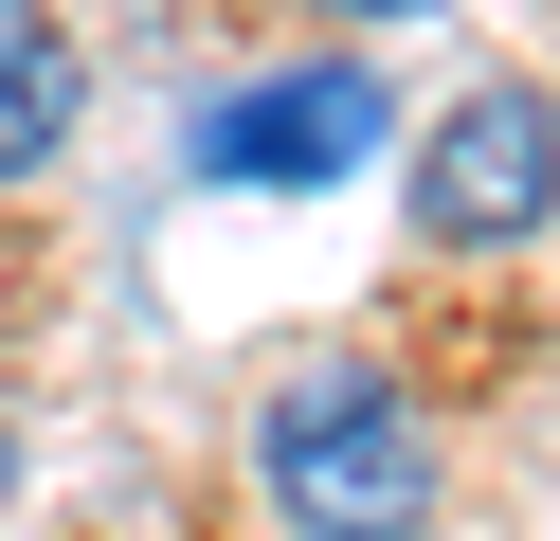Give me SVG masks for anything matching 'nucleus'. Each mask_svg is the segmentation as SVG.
Returning <instances> with one entry per match:
<instances>
[{
    "instance_id": "obj_1",
    "label": "nucleus",
    "mask_w": 560,
    "mask_h": 541,
    "mask_svg": "<svg viewBox=\"0 0 560 541\" xmlns=\"http://www.w3.org/2000/svg\"><path fill=\"white\" fill-rule=\"evenodd\" d=\"M254 487L290 541H416L434 524V433L380 361H290L254 397Z\"/></svg>"
},
{
    "instance_id": "obj_2",
    "label": "nucleus",
    "mask_w": 560,
    "mask_h": 541,
    "mask_svg": "<svg viewBox=\"0 0 560 541\" xmlns=\"http://www.w3.org/2000/svg\"><path fill=\"white\" fill-rule=\"evenodd\" d=\"M380 72L362 55H307V72H254V91H218L199 108V180H254V199H307V180H343V163H380Z\"/></svg>"
},
{
    "instance_id": "obj_3",
    "label": "nucleus",
    "mask_w": 560,
    "mask_h": 541,
    "mask_svg": "<svg viewBox=\"0 0 560 541\" xmlns=\"http://www.w3.org/2000/svg\"><path fill=\"white\" fill-rule=\"evenodd\" d=\"M560 216V108L542 91H470L434 127V163H416V235L434 252H506Z\"/></svg>"
},
{
    "instance_id": "obj_4",
    "label": "nucleus",
    "mask_w": 560,
    "mask_h": 541,
    "mask_svg": "<svg viewBox=\"0 0 560 541\" xmlns=\"http://www.w3.org/2000/svg\"><path fill=\"white\" fill-rule=\"evenodd\" d=\"M73 108H91V55L37 19V0H0V180H37L55 144H73Z\"/></svg>"
},
{
    "instance_id": "obj_5",
    "label": "nucleus",
    "mask_w": 560,
    "mask_h": 541,
    "mask_svg": "<svg viewBox=\"0 0 560 541\" xmlns=\"http://www.w3.org/2000/svg\"><path fill=\"white\" fill-rule=\"evenodd\" d=\"M326 19H434V0H326Z\"/></svg>"
},
{
    "instance_id": "obj_6",
    "label": "nucleus",
    "mask_w": 560,
    "mask_h": 541,
    "mask_svg": "<svg viewBox=\"0 0 560 541\" xmlns=\"http://www.w3.org/2000/svg\"><path fill=\"white\" fill-rule=\"evenodd\" d=\"M0 469H19V415H0Z\"/></svg>"
}]
</instances>
